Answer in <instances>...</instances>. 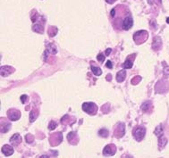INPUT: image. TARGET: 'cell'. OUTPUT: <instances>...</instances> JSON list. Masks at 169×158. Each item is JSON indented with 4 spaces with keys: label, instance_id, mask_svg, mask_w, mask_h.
I'll return each mask as SVG.
<instances>
[{
    "label": "cell",
    "instance_id": "cell-29",
    "mask_svg": "<svg viewBox=\"0 0 169 158\" xmlns=\"http://www.w3.org/2000/svg\"><path fill=\"white\" fill-rule=\"evenodd\" d=\"M97 59H98V61L100 62V63H103V62L105 61V56H104L103 54H99L98 56H97Z\"/></svg>",
    "mask_w": 169,
    "mask_h": 158
},
{
    "label": "cell",
    "instance_id": "cell-36",
    "mask_svg": "<svg viewBox=\"0 0 169 158\" xmlns=\"http://www.w3.org/2000/svg\"><path fill=\"white\" fill-rule=\"evenodd\" d=\"M115 9H113V10L111 11V15H112V16H115Z\"/></svg>",
    "mask_w": 169,
    "mask_h": 158
},
{
    "label": "cell",
    "instance_id": "cell-21",
    "mask_svg": "<svg viewBox=\"0 0 169 158\" xmlns=\"http://www.w3.org/2000/svg\"><path fill=\"white\" fill-rule=\"evenodd\" d=\"M154 133H155V135H157L159 138L160 137V136H162V135H163V133H164V129H163L162 125H159V126L156 128V129H155Z\"/></svg>",
    "mask_w": 169,
    "mask_h": 158
},
{
    "label": "cell",
    "instance_id": "cell-8",
    "mask_svg": "<svg viewBox=\"0 0 169 158\" xmlns=\"http://www.w3.org/2000/svg\"><path fill=\"white\" fill-rule=\"evenodd\" d=\"M57 47L54 45V44H48L47 45V49L45 51V55H44V56H45V58L44 60L46 61L47 60V57H48V55L49 54H57Z\"/></svg>",
    "mask_w": 169,
    "mask_h": 158
},
{
    "label": "cell",
    "instance_id": "cell-31",
    "mask_svg": "<svg viewBox=\"0 0 169 158\" xmlns=\"http://www.w3.org/2000/svg\"><path fill=\"white\" fill-rule=\"evenodd\" d=\"M106 66H107L108 68H109V69H112V68H113V64H112L111 61H108V62H107Z\"/></svg>",
    "mask_w": 169,
    "mask_h": 158
},
{
    "label": "cell",
    "instance_id": "cell-1",
    "mask_svg": "<svg viewBox=\"0 0 169 158\" xmlns=\"http://www.w3.org/2000/svg\"><path fill=\"white\" fill-rule=\"evenodd\" d=\"M148 37H149V33L146 30H139L134 33L133 40L136 42V44L140 45L148 40Z\"/></svg>",
    "mask_w": 169,
    "mask_h": 158
},
{
    "label": "cell",
    "instance_id": "cell-30",
    "mask_svg": "<svg viewBox=\"0 0 169 158\" xmlns=\"http://www.w3.org/2000/svg\"><path fill=\"white\" fill-rule=\"evenodd\" d=\"M27 98H28V97H27L26 95H22V96L21 97V101H22V104H25L26 101H27Z\"/></svg>",
    "mask_w": 169,
    "mask_h": 158
},
{
    "label": "cell",
    "instance_id": "cell-20",
    "mask_svg": "<svg viewBox=\"0 0 169 158\" xmlns=\"http://www.w3.org/2000/svg\"><path fill=\"white\" fill-rule=\"evenodd\" d=\"M91 71L94 73V75H96V76H100L102 74V71H101L100 67H97V66H93L92 65L91 66Z\"/></svg>",
    "mask_w": 169,
    "mask_h": 158
},
{
    "label": "cell",
    "instance_id": "cell-15",
    "mask_svg": "<svg viewBox=\"0 0 169 158\" xmlns=\"http://www.w3.org/2000/svg\"><path fill=\"white\" fill-rule=\"evenodd\" d=\"M125 78H126V71L124 70L120 71L117 72V74H116V80L118 82H123L125 79Z\"/></svg>",
    "mask_w": 169,
    "mask_h": 158
},
{
    "label": "cell",
    "instance_id": "cell-9",
    "mask_svg": "<svg viewBox=\"0 0 169 158\" xmlns=\"http://www.w3.org/2000/svg\"><path fill=\"white\" fill-rule=\"evenodd\" d=\"M132 24H133V21L132 19V17L127 16V17H125V18L124 19V21H123V22H122V27H123L124 30H128L130 28L132 27Z\"/></svg>",
    "mask_w": 169,
    "mask_h": 158
},
{
    "label": "cell",
    "instance_id": "cell-25",
    "mask_svg": "<svg viewBox=\"0 0 169 158\" xmlns=\"http://www.w3.org/2000/svg\"><path fill=\"white\" fill-rule=\"evenodd\" d=\"M74 138H77V135H76V132H73V131L70 132L69 134H68V136H67V139L69 140L71 143H73Z\"/></svg>",
    "mask_w": 169,
    "mask_h": 158
},
{
    "label": "cell",
    "instance_id": "cell-28",
    "mask_svg": "<svg viewBox=\"0 0 169 158\" xmlns=\"http://www.w3.org/2000/svg\"><path fill=\"white\" fill-rule=\"evenodd\" d=\"M25 139H26V141H27L28 143H32V142L34 141V137H33L32 135H30V134H28V135H26Z\"/></svg>",
    "mask_w": 169,
    "mask_h": 158
},
{
    "label": "cell",
    "instance_id": "cell-24",
    "mask_svg": "<svg viewBox=\"0 0 169 158\" xmlns=\"http://www.w3.org/2000/svg\"><path fill=\"white\" fill-rule=\"evenodd\" d=\"M57 33V28H56V27H49V35L50 37L56 36Z\"/></svg>",
    "mask_w": 169,
    "mask_h": 158
},
{
    "label": "cell",
    "instance_id": "cell-26",
    "mask_svg": "<svg viewBox=\"0 0 169 158\" xmlns=\"http://www.w3.org/2000/svg\"><path fill=\"white\" fill-rule=\"evenodd\" d=\"M140 80H141V77L140 76H135V77H133L132 79V85H137L138 83L140 82Z\"/></svg>",
    "mask_w": 169,
    "mask_h": 158
},
{
    "label": "cell",
    "instance_id": "cell-18",
    "mask_svg": "<svg viewBox=\"0 0 169 158\" xmlns=\"http://www.w3.org/2000/svg\"><path fill=\"white\" fill-rule=\"evenodd\" d=\"M39 116V114H38V111L36 110H32L30 113V122H33L36 119L38 118Z\"/></svg>",
    "mask_w": 169,
    "mask_h": 158
},
{
    "label": "cell",
    "instance_id": "cell-16",
    "mask_svg": "<svg viewBox=\"0 0 169 158\" xmlns=\"http://www.w3.org/2000/svg\"><path fill=\"white\" fill-rule=\"evenodd\" d=\"M167 144V139L165 138L163 135L162 136H160L159 138V147L160 149H162V148H164L166 147V145Z\"/></svg>",
    "mask_w": 169,
    "mask_h": 158
},
{
    "label": "cell",
    "instance_id": "cell-27",
    "mask_svg": "<svg viewBox=\"0 0 169 158\" xmlns=\"http://www.w3.org/2000/svg\"><path fill=\"white\" fill-rule=\"evenodd\" d=\"M56 128H57V122L54 121H51L49 122V129L50 130H53Z\"/></svg>",
    "mask_w": 169,
    "mask_h": 158
},
{
    "label": "cell",
    "instance_id": "cell-19",
    "mask_svg": "<svg viewBox=\"0 0 169 158\" xmlns=\"http://www.w3.org/2000/svg\"><path fill=\"white\" fill-rule=\"evenodd\" d=\"M150 106H151V103H150L149 101H146V102H144V103L142 104V106H141V110H142L144 113H147V112H149Z\"/></svg>",
    "mask_w": 169,
    "mask_h": 158
},
{
    "label": "cell",
    "instance_id": "cell-32",
    "mask_svg": "<svg viewBox=\"0 0 169 158\" xmlns=\"http://www.w3.org/2000/svg\"><path fill=\"white\" fill-rule=\"evenodd\" d=\"M164 73L166 75H169V67H166L165 70H164Z\"/></svg>",
    "mask_w": 169,
    "mask_h": 158
},
{
    "label": "cell",
    "instance_id": "cell-11",
    "mask_svg": "<svg viewBox=\"0 0 169 158\" xmlns=\"http://www.w3.org/2000/svg\"><path fill=\"white\" fill-rule=\"evenodd\" d=\"M14 150L9 145H4L2 147V153L6 156H10L14 154Z\"/></svg>",
    "mask_w": 169,
    "mask_h": 158
},
{
    "label": "cell",
    "instance_id": "cell-7",
    "mask_svg": "<svg viewBox=\"0 0 169 158\" xmlns=\"http://www.w3.org/2000/svg\"><path fill=\"white\" fill-rule=\"evenodd\" d=\"M8 118L10 121H18L21 118V112L19 110H14V109H12L8 112Z\"/></svg>",
    "mask_w": 169,
    "mask_h": 158
},
{
    "label": "cell",
    "instance_id": "cell-22",
    "mask_svg": "<svg viewBox=\"0 0 169 158\" xmlns=\"http://www.w3.org/2000/svg\"><path fill=\"white\" fill-rule=\"evenodd\" d=\"M10 123H2V125H1V132H3V133L7 132L10 129Z\"/></svg>",
    "mask_w": 169,
    "mask_h": 158
},
{
    "label": "cell",
    "instance_id": "cell-37",
    "mask_svg": "<svg viewBox=\"0 0 169 158\" xmlns=\"http://www.w3.org/2000/svg\"><path fill=\"white\" fill-rule=\"evenodd\" d=\"M167 23L169 24V17H167Z\"/></svg>",
    "mask_w": 169,
    "mask_h": 158
},
{
    "label": "cell",
    "instance_id": "cell-17",
    "mask_svg": "<svg viewBox=\"0 0 169 158\" xmlns=\"http://www.w3.org/2000/svg\"><path fill=\"white\" fill-rule=\"evenodd\" d=\"M32 30H33V31L37 32V33H40V34H42V33L44 32V27H43L41 24H40V23H37V24L33 25Z\"/></svg>",
    "mask_w": 169,
    "mask_h": 158
},
{
    "label": "cell",
    "instance_id": "cell-10",
    "mask_svg": "<svg viewBox=\"0 0 169 158\" xmlns=\"http://www.w3.org/2000/svg\"><path fill=\"white\" fill-rule=\"evenodd\" d=\"M14 71V68H13V67H11V66H7V65L2 66L1 69H0L1 76H3V77H6V76L10 75V74H12Z\"/></svg>",
    "mask_w": 169,
    "mask_h": 158
},
{
    "label": "cell",
    "instance_id": "cell-14",
    "mask_svg": "<svg viewBox=\"0 0 169 158\" xmlns=\"http://www.w3.org/2000/svg\"><path fill=\"white\" fill-rule=\"evenodd\" d=\"M135 58V55H132V57H128L124 63V69H131L133 65V60Z\"/></svg>",
    "mask_w": 169,
    "mask_h": 158
},
{
    "label": "cell",
    "instance_id": "cell-5",
    "mask_svg": "<svg viewBox=\"0 0 169 158\" xmlns=\"http://www.w3.org/2000/svg\"><path fill=\"white\" fill-rule=\"evenodd\" d=\"M124 133H125V124L124 122H120L115 129L114 134L116 138H122L124 135Z\"/></svg>",
    "mask_w": 169,
    "mask_h": 158
},
{
    "label": "cell",
    "instance_id": "cell-35",
    "mask_svg": "<svg viewBox=\"0 0 169 158\" xmlns=\"http://www.w3.org/2000/svg\"><path fill=\"white\" fill-rule=\"evenodd\" d=\"M111 74H108V75H107V80H111Z\"/></svg>",
    "mask_w": 169,
    "mask_h": 158
},
{
    "label": "cell",
    "instance_id": "cell-6",
    "mask_svg": "<svg viewBox=\"0 0 169 158\" xmlns=\"http://www.w3.org/2000/svg\"><path fill=\"white\" fill-rule=\"evenodd\" d=\"M116 148L114 145H108L106 146L104 150H103V155L106 156H112L116 154Z\"/></svg>",
    "mask_w": 169,
    "mask_h": 158
},
{
    "label": "cell",
    "instance_id": "cell-33",
    "mask_svg": "<svg viewBox=\"0 0 169 158\" xmlns=\"http://www.w3.org/2000/svg\"><path fill=\"white\" fill-rule=\"evenodd\" d=\"M111 51H112L111 48H108V49L106 50V56H109L110 53H111Z\"/></svg>",
    "mask_w": 169,
    "mask_h": 158
},
{
    "label": "cell",
    "instance_id": "cell-2",
    "mask_svg": "<svg viewBox=\"0 0 169 158\" xmlns=\"http://www.w3.org/2000/svg\"><path fill=\"white\" fill-rule=\"evenodd\" d=\"M82 110L85 113L90 114V115H94V114H97L98 107H97V106L94 103H90H90H84L82 105Z\"/></svg>",
    "mask_w": 169,
    "mask_h": 158
},
{
    "label": "cell",
    "instance_id": "cell-13",
    "mask_svg": "<svg viewBox=\"0 0 169 158\" xmlns=\"http://www.w3.org/2000/svg\"><path fill=\"white\" fill-rule=\"evenodd\" d=\"M162 47V41L159 37H155L153 40V43H152V49L154 50H159Z\"/></svg>",
    "mask_w": 169,
    "mask_h": 158
},
{
    "label": "cell",
    "instance_id": "cell-3",
    "mask_svg": "<svg viewBox=\"0 0 169 158\" xmlns=\"http://www.w3.org/2000/svg\"><path fill=\"white\" fill-rule=\"evenodd\" d=\"M146 134V129L143 127H138L133 130V137L137 141H141Z\"/></svg>",
    "mask_w": 169,
    "mask_h": 158
},
{
    "label": "cell",
    "instance_id": "cell-4",
    "mask_svg": "<svg viewBox=\"0 0 169 158\" xmlns=\"http://www.w3.org/2000/svg\"><path fill=\"white\" fill-rule=\"evenodd\" d=\"M49 141L51 146H53V147H56V146L59 145L60 143L63 141V135H62V133L61 132H57V133L53 134L49 138Z\"/></svg>",
    "mask_w": 169,
    "mask_h": 158
},
{
    "label": "cell",
    "instance_id": "cell-23",
    "mask_svg": "<svg viewBox=\"0 0 169 158\" xmlns=\"http://www.w3.org/2000/svg\"><path fill=\"white\" fill-rule=\"evenodd\" d=\"M108 134H109V132L107 129H101L99 130V135L102 138H107L108 136Z\"/></svg>",
    "mask_w": 169,
    "mask_h": 158
},
{
    "label": "cell",
    "instance_id": "cell-12",
    "mask_svg": "<svg viewBox=\"0 0 169 158\" xmlns=\"http://www.w3.org/2000/svg\"><path fill=\"white\" fill-rule=\"evenodd\" d=\"M21 142H22V137H21L20 134H18V133L13 135V137L10 138V143L14 147H17Z\"/></svg>",
    "mask_w": 169,
    "mask_h": 158
},
{
    "label": "cell",
    "instance_id": "cell-34",
    "mask_svg": "<svg viewBox=\"0 0 169 158\" xmlns=\"http://www.w3.org/2000/svg\"><path fill=\"white\" fill-rule=\"evenodd\" d=\"M107 1V3H108V4H113V3H115L116 0H106Z\"/></svg>",
    "mask_w": 169,
    "mask_h": 158
}]
</instances>
